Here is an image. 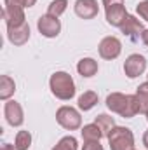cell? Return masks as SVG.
Segmentation results:
<instances>
[{"instance_id": "1", "label": "cell", "mask_w": 148, "mask_h": 150, "mask_svg": "<svg viewBox=\"0 0 148 150\" xmlns=\"http://www.w3.org/2000/svg\"><path fill=\"white\" fill-rule=\"evenodd\" d=\"M106 107L113 113H118L124 119H132L140 113L138 100L134 94H122V93H110L106 96Z\"/></svg>"}, {"instance_id": "2", "label": "cell", "mask_w": 148, "mask_h": 150, "mask_svg": "<svg viewBox=\"0 0 148 150\" xmlns=\"http://www.w3.org/2000/svg\"><path fill=\"white\" fill-rule=\"evenodd\" d=\"M51 93L63 101H68L75 96V82L68 72H54L49 79Z\"/></svg>"}, {"instance_id": "3", "label": "cell", "mask_w": 148, "mask_h": 150, "mask_svg": "<svg viewBox=\"0 0 148 150\" xmlns=\"http://www.w3.org/2000/svg\"><path fill=\"white\" fill-rule=\"evenodd\" d=\"M106 138L110 150H134V134L129 127L115 126Z\"/></svg>"}, {"instance_id": "4", "label": "cell", "mask_w": 148, "mask_h": 150, "mask_svg": "<svg viewBox=\"0 0 148 150\" xmlns=\"http://www.w3.org/2000/svg\"><path fill=\"white\" fill-rule=\"evenodd\" d=\"M105 5V16H106V23L111 26L120 28L124 25V21L127 19V11L124 5V0H103Z\"/></svg>"}, {"instance_id": "5", "label": "cell", "mask_w": 148, "mask_h": 150, "mask_svg": "<svg viewBox=\"0 0 148 150\" xmlns=\"http://www.w3.org/2000/svg\"><path fill=\"white\" fill-rule=\"evenodd\" d=\"M56 120L61 127L68 129V131H75V129H80L82 127V117L80 112L73 108V107H68V105H63L56 110Z\"/></svg>"}, {"instance_id": "6", "label": "cell", "mask_w": 148, "mask_h": 150, "mask_svg": "<svg viewBox=\"0 0 148 150\" xmlns=\"http://www.w3.org/2000/svg\"><path fill=\"white\" fill-rule=\"evenodd\" d=\"M37 28L45 38H56L61 33V21H59V18H56V16L44 14V16L38 18Z\"/></svg>"}, {"instance_id": "7", "label": "cell", "mask_w": 148, "mask_h": 150, "mask_svg": "<svg viewBox=\"0 0 148 150\" xmlns=\"http://www.w3.org/2000/svg\"><path fill=\"white\" fill-rule=\"evenodd\" d=\"M98 51H99V56L103 59H108V61L117 59L120 56V52H122V42L117 37H111V35L110 37H105L99 42Z\"/></svg>"}, {"instance_id": "8", "label": "cell", "mask_w": 148, "mask_h": 150, "mask_svg": "<svg viewBox=\"0 0 148 150\" xmlns=\"http://www.w3.org/2000/svg\"><path fill=\"white\" fill-rule=\"evenodd\" d=\"M7 28L9 26H21L23 23H26L25 18V7L21 5H14V4H4V12H2Z\"/></svg>"}, {"instance_id": "9", "label": "cell", "mask_w": 148, "mask_h": 150, "mask_svg": "<svg viewBox=\"0 0 148 150\" xmlns=\"http://www.w3.org/2000/svg\"><path fill=\"white\" fill-rule=\"evenodd\" d=\"M4 115H5V120L12 126V127H19L23 126L25 122V112H23V107L14 101V100H7L5 105H4Z\"/></svg>"}, {"instance_id": "10", "label": "cell", "mask_w": 148, "mask_h": 150, "mask_svg": "<svg viewBox=\"0 0 148 150\" xmlns=\"http://www.w3.org/2000/svg\"><path fill=\"white\" fill-rule=\"evenodd\" d=\"M147 28L143 26V23L136 18V16H127V19L124 21V25L120 26V32L125 35V37L129 38L131 42H138L141 35H143V32H145Z\"/></svg>"}, {"instance_id": "11", "label": "cell", "mask_w": 148, "mask_h": 150, "mask_svg": "<svg viewBox=\"0 0 148 150\" xmlns=\"http://www.w3.org/2000/svg\"><path fill=\"white\" fill-rule=\"evenodd\" d=\"M147 70V58L141 54H131L124 63V74L129 79H136Z\"/></svg>"}, {"instance_id": "12", "label": "cell", "mask_w": 148, "mask_h": 150, "mask_svg": "<svg viewBox=\"0 0 148 150\" xmlns=\"http://www.w3.org/2000/svg\"><path fill=\"white\" fill-rule=\"evenodd\" d=\"M73 11L80 19H94L99 12V5L98 0H77Z\"/></svg>"}, {"instance_id": "13", "label": "cell", "mask_w": 148, "mask_h": 150, "mask_svg": "<svg viewBox=\"0 0 148 150\" xmlns=\"http://www.w3.org/2000/svg\"><path fill=\"white\" fill-rule=\"evenodd\" d=\"M7 38L12 45H25L30 40V25L23 23L21 26H9L7 28Z\"/></svg>"}, {"instance_id": "14", "label": "cell", "mask_w": 148, "mask_h": 150, "mask_svg": "<svg viewBox=\"0 0 148 150\" xmlns=\"http://www.w3.org/2000/svg\"><path fill=\"white\" fill-rule=\"evenodd\" d=\"M98 70H99V67H98V61L94 58H82L77 63V72L82 77H85V79L94 77V75L98 74Z\"/></svg>"}, {"instance_id": "15", "label": "cell", "mask_w": 148, "mask_h": 150, "mask_svg": "<svg viewBox=\"0 0 148 150\" xmlns=\"http://www.w3.org/2000/svg\"><path fill=\"white\" fill-rule=\"evenodd\" d=\"M98 93L96 91H85L84 94L78 96V108L82 112H89L98 105Z\"/></svg>"}, {"instance_id": "16", "label": "cell", "mask_w": 148, "mask_h": 150, "mask_svg": "<svg viewBox=\"0 0 148 150\" xmlns=\"http://www.w3.org/2000/svg\"><path fill=\"white\" fill-rule=\"evenodd\" d=\"M80 134H82L84 142H99V140L105 136L103 131H101V127H99L96 122H92V124H85V126L82 127Z\"/></svg>"}, {"instance_id": "17", "label": "cell", "mask_w": 148, "mask_h": 150, "mask_svg": "<svg viewBox=\"0 0 148 150\" xmlns=\"http://www.w3.org/2000/svg\"><path fill=\"white\" fill-rule=\"evenodd\" d=\"M134 96H136V100H138V108H140V113L148 115V80L138 86V89H136Z\"/></svg>"}, {"instance_id": "18", "label": "cell", "mask_w": 148, "mask_h": 150, "mask_svg": "<svg viewBox=\"0 0 148 150\" xmlns=\"http://www.w3.org/2000/svg\"><path fill=\"white\" fill-rule=\"evenodd\" d=\"M16 91V82L14 79H11L9 75H2L0 77V100L7 101Z\"/></svg>"}, {"instance_id": "19", "label": "cell", "mask_w": 148, "mask_h": 150, "mask_svg": "<svg viewBox=\"0 0 148 150\" xmlns=\"http://www.w3.org/2000/svg\"><path fill=\"white\" fill-rule=\"evenodd\" d=\"M94 122L101 127V131H103V134H105V136H108V134H110V131L115 127V120H113V117L108 115V113H99V115H96Z\"/></svg>"}, {"instance_id": "20", "label": "cell", "mask_w": 148, "mask_h": 150, "mask_svg": "<svg viewBox=\"0 0 148 150\" xmlns=\"http://www.w3.org/2000/svg\"><path fill=\"white\" fill-rule=\"evenodd\" d=\"M16 150H28L32 147V134L30 131H18L16 140H14Z\"/></svg>"}, {"instance_id": "21", "label": "cell", "mask_w": 148, "mask_h": 150, "mask_svg": "<svg viewBox=\"0 0 148 150\" xmlns=\"http://www.w3.org/2000/svg\"><path fill=\"white\" fill-rule=\"evenodd\" d=\"M66 9H68V0H52L47 7V14L59 18Z\"/></svg>"}, {"instance_id": "22", "label": "cell", "mask_w": 148, "mask_h": 150, "mask_svg": "<svg viewBox=\"0 0 148 150\" xmlns=\"http://www.w3.org/2000/svg\"><path fill=\"white\" fill-rule=\"evenodd\" d=\"M78 149V142L75 136H63L54 147L52 150H77Z\"/></svg>"}, {"instance_id": "23", "label": "cell", "mask_w": 148, "mask_h": 150, "mask_svg": "<svg viewBox=\"0 0 148 150\" xmlns=\"http://www.w3.org/2000/svg\"><path fill=\"white\" fill-rule=\"evenodd\" d=\"M136 12L140 14V18H141V19L148 21V0H143V2H140V4H138Z\"/></svg>"}, {"instance_id": "24", "label": "cell", "mask_w": 148, "mask_h": 150, "mask_svg": "<svg viewBox=\"0 0 148 150\" xmlns=\"http://www.w3.org/2000/svg\"><path fill=\"white\" fill-rule=\"evenodd\" d=\"M4 4H14V5H21V7H33L37 4V0H4Z\"/></svg>"}, {"instance_id": "25", "label": "cell", "mask_w": 148, "mask_h": 150, "mask_svg": "<svg viewBox=\"0 0 148 150\" xmlns=\"http://www.w3.org/2000/svg\"><path fill=\"white\" fill-rule=\"evenodd\" d=\"M82 150H105L99 142H85L82 145Z\"/></svg>"}, {"instance_id": "26", "label": "cell", "mask_w": 148, "mask_h": 150, "mask_svg": "<svg viewBox=\"0 0 148 150\" xmlns=\"http://www.w3.org/2000/svg\"><path fill=\"white\" fill-rule=\"evenodd\" d=\"M0 150H16V147H14V145H11V143H2Z\"/></svg>"}, {"instance_id": "27", "label": "cell", "mask_w": 148, "mask_h": 150, "mask_svg": "<svg viewBox=\"0 0 148 150\" xmlns=\"http://www.w3.org/2000/svg\"><path fill=\"white\" fill-rule=\"evenodd\" d=\"M141 40H143V44L147 45V49H148V30H145V32H143V35H141Z\"/></svg>"}, {"instance_id": "28", "label": "cell", "mask_w": 148, "mask_h": 150, "mask_svg": "<svg viewBox=\"0 0 148 150\" xmlns=\"http://www.w3.org/2000/svg\"><path fill=\"white\" fill-rule=\"evenodd\" d=\"M143 145H145L147 150H148V129L145 131V134H143Z\"/></svg>"}, {"instance_id": "29", "label": "cell", "mask_w": 148, "mask_h": 150, "mask_svg": "<svg viewBox=\"0 0 148 150\" xmlns=\"http://www.w3.org/2000/svg\"><path fill=\"white\" fill-rule=\"evenodd\" d=\"M147 120H148V115H147Z\"/></svg>"}, {"instance_id": "30", "label": "cell", "mask_w": 148, "mask_h": 150, "mask_svg": "<svg viewBox=\"0 0 148 150\" xmlns=\"http://www.w3.org/2000/svg\"><path fill=\"white\" fill-rule=\"evenodd\" d=\"M147 80H148V75H147Z\"/></svg>"}]
</instances>
